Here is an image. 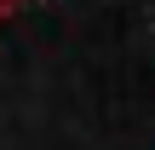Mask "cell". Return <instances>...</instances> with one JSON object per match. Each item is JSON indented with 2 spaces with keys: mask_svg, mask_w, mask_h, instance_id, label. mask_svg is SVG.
I'll return each instance as SVG.
<instances>
[{
  "mask_svg": "<svg viewBox=\"0 0 155 150\" xmlns=\"http://www.w3.org/2000/svg\"><path fill=\"white\" fill-rule=\"evenodd\" d=\"M17 6H23V0H0V17H12V12H17Z\"/></svg>",
  "mask_w": 155,
  "mask_h": 150,
  "instance_id": "cell-1",
  "label": "cell"
}]
</instances>
